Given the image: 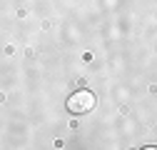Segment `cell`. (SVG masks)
Listing matches in <instances>:
<instances>
[{
    "instance_id": "1",
    "label": "cell",
    "mask_w": 157,
    "mask_h": 150,
    "mask_svg": "<svg viewBox=\"0 0 157 150\" xmlns=\"http://www.w3.org/2000/svg\"><path fill=\"white\" fill-rule=\"evenodd\" d=\"M92 108H95V95L90 90H77V93H72L67 98V110L72 115H85Z\"/></svg>"
},
{
    "instance_id": "2",
    "label": "cell",
    "mask_w": 157,
    "mask_h": 150,
    "mask_svg": "<svg viewBox=\"0 0 157 150\" xmlns=\"http://www.w3.org/2000/svg\"><path fill=\"white\" fill-rule=\"evenodd\" d=\"M142 150H157V148H152V145H150V148H142Z\"/></svg>"
}]
</instances>
